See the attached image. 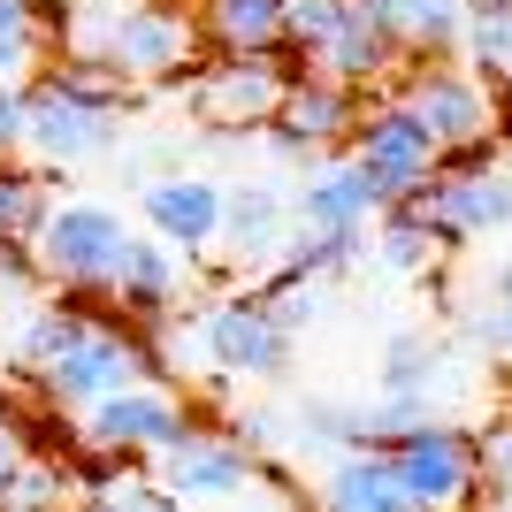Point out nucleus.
Instances as JSON below:
<instances>
[{
    "label": "nucleus",
    "instance_id": "obj_1",
    "mask_svg": "<svg viewBox=\"0 0 512 512\" xmlns=\"http://www.w3.org/2000/svg\"><path fill=\"white\" fill-rule=\"evenodd\" d=\"M123 100H130V85L115 69L62 54L46 77L23 85V153H31L39 169H77V161H92V153L115 138Z\"/></svg>",
    "mask_w": 512,
    "mask_h": 512
},
{
    "label": "nucleus",
    "instance_id": "obj_2",
    "mask_svg": "<svg viewBox=\"0 0 512 512\" xmlns=\"http://www.w3.org/2000/svg\"><path fill=\"white\" fill-rule=\"evenodd\" d=\"M123 253H130V214L115 199H54V214L31 237V268L69 299H107Z\"/></svg>",
    "mask_w": 512,
    "mask_h": 512
},
{
    "label": "nucleus",
    "instance_id": "obj_3",
    "mask_svg": "<svg viewBox=\"0 0 512 512\" xmlns=\"http://www.w3.org/2000/svg\"><path fill=\"white\" fill-rule=\"evenodd\" d=\"M398 100L428 123V138L444 153H490L512 138V107L497 92V77H482L474 62H413L398 77Z\"/></svg>",
    "mask_w": 512,
    "mask_h": 512
},
{
    "label": "nucleus",
    "instance_id": "obj_4",
    "mask_svg": "<svg viewBox=\"0 0 512 512\" xmlns=\"http://www.w3.org/2000/svg\"><path fill=\"white\" fill-rule=\"evenodd\" d=\"M344 153L360 161V176L375 184L383 207H406L428 176L444 169V146L428 138V123L398 100V92H367V100H360V123H352V146H344Z\"/></svg>",
    "mask_w": 512,
    "mask_h": 512
},
{
    "label": "nucleus",
    "instance_id": "obj_5",
    "mask_svg": "<svg viewBox=\"0 0 512 512\" xmlns=\"http://www.w3.org/2000/svg\"><path fill=\"white\" fill-rule=\"evenodd\" d=\"M146 375H153V344L138 337L130 321H100V314H92L85 337L39 375V398L77 421V413H92L100 398H115L123 383H146Z\"/></svg>",
    "mask_w": 512,
    "mask_h": 512
},
{
    "label": "nucleus",
    "instance_id": "obj_6",
    "mask_svg": "<svg viewBox=\"0 0 512 512\" xmlns=\"http://www.w3.org/2000/svg\"><path fill=\"white\" fill-rule=\"evenodd\" d=\"M192 428V406H184V390L169 383H123L115 398H100L92 413H77V444L92 459H115V467H138V459H161Z\"/></svg>",
    "mask_w": 512,
    "mask_h": 512
},
{
    "label": "nucleus",
    "instance_id": "obj_7",
    "mask_svg": "<svg viewBox=\"0 0 512 512\" xmlns=\"http://www.w3.org/2000/svg\"><path fill=\"white\" fill-rule=\"evenodd\" d=\"M199 16L192 8H169V0H138V8H115L100 39V69H115L123 85H161L176 69L199 62Z\"/></svg>",
    "mask_w": 512,
    "mask_h": 512
},
{
    "label": "nucleus",
    "instance_id": "obj_8",
    "mask_svg": "<svg viewBox=\"0 0 512 512\" xmlns=\"http://www.w3.org/2000/svg\"><path fill=\"white\" fill-rule=\"evenodd\" d=\"M146 482L169 505H222V497H245L260 482V451H245L230 428H184L161 459H146Z\"/></svg>",
    "mask_w": 512,
    "mask_h": 512
},
{
    "label": "nucleus",
    "instance_id": "obj_9",
    "mask_svg": "<svg viewBox=\"0 0 512 512\" xmlns=\"http://www.w3.org/2000/svg\"><path fill=\"white\" fill-rule=\"evenodd\" d=\"M299 62L291 54H214L192 77V115L207 130H268Z\"/></svg>",
    "mask_w": 512,
    "mask_h": 512
},
{
    "label": "nucleus",
    "instance_id": "obj_10",
    "mask_svg": "<svg viewBox=\"0 0 512 512\" xmlns=\"http://www.w3.org/2000/svg\"><path fill=\"white\" fill-rule=\"evenodd\" d=\"M390 467L406 482V497L421 512H467L482 497V467H474V436H459L451 421H421L406 436H390Z\"/></svg>",
    "mask_w": 512,
    "mask_h": 512
},
{
    "label": "nucleus",
    "instance_id": "obj_11",
    "mask_svg": "<svg viewBox=\"0 0 512 512\" xmlns=\"http://www.w3.org/2000/svg\"><path fill=\"white\" fill-rule=\"evenodd\" d=\"M199 344H207V367L214 375H237V383H268L291 367V329H283L260 291H237V299H214L199 306Z\"/></svg>",
    "mask_w": 512,
    "mask_h": 512
},
{
    "label": "nucleus",
    "instance_id": "obj_12",
    "mask_svg": "<svg viewBox=\"0 0 512 512\" xmlns=\"http://www.w3.org/2000/svg\"><path fill=\"white\" fill-rule=\"evenodd\" d=\"M360 100H367V92L337 85V77H321V69H299L291 92H283V107H276V123H268V146H276L283 161H314V153L352 146Z\"/></svg>",
    "mask_w": 512,
    "mask_h": 512
},
{
    "label": "nucleus",
    "instance_id": "obj_13",
    "mask_svg": "<svg viewBox=\"0 0 512 512\" xmlns=\"http://www.w3.org/2000/svg\"><path fill=\"white\" fill-rule=\"evenodd\" d=\"M306 69H321V77H337V85H352V92H383V85H398V69H406V54L390 46L383 16H375L367 0H344L337 31L321 39V54H314Z\"/></svg>",
    "mask_w": 512,
    "mask_h": 512
},
{
    "label": "nucleus",
    "instance_id": "obj_14",
    "mask_svg": "<svg viewBox=\"0 0 512 512\" xmlns=\"http://www.w3.org/2000/svg\"><path fill=\"white\" fill-rule=\"evenodd\" d=\"M383 214V199H375V184L360 176V161L352 153H314L299 176V192H291V222L299 230H367Z\"/></svg>",
    "mask_w": 512,
    "mask_h": 512
},
{
    "label": "nucleus",
    "instance_id": "obj_15",
    "mask_svg": "<svg viewBox=\"0 0 512 512\" xmlns=\"http://www.w3.org/2000/svg\"><path fill=\"white\" fill-rule=\"evenodd\" d=\"M138 214H146V237H161L176 253L222 245V184L214 176H153L138 192Z\"/></svg>",
    "mask_w": 512,
    "mask_h": 512
},
{
    "label": "nucleus",
    "instance_id": "obj_16",
    "mask_svg": "<svg viewBox=\"0 0 512 512\" xmlns=\"http://www.w3.org/2000/svg\"><path fill=\"white\" fill-rule=\"evenodd\" d=\"M192 253H176V245H161V237H130L123 268H115V291L107 299L123 306V314L138 321H169L176 306L192 299Z\"/></svg>",
    "mask_w": 512,
    "mask_h": 512
},
{
    "label": "nucleus",
    "instance_id": "obj_17",
    "mask_svg": "<svg viewBox=\"0 0 512 512\" xmlns=\"http://www.w3.org/2000/svg\"><path fill=\"white\" fill-rule=\"evenodd\" d=\"M291 230H299L291 222V192H276V184H222V245H230V260L276 268Z\"/></svg>",
    "mask_w": 512,
    "mask_h": 512
},
{
    "label": "nucleus",
    "instance_id": "obj_18",
    "mask_svg": "<svg viewBox=\"0 0 512 512\" xmlns=\"http://www.w3.org/2000/svg\"><path fill=\"white\" fill-rule=\"evenodd\" d=\"M314 512H421L406 497V482H398V467H390L383 444H360L344 451L337 467L321 474V505Z\"/></svg>",
    "mask_w": 512,
    "mask_h": 512
},
{
    "label": "nucleus",
    "instance_id": "obj_19",
    "mask_svg": "<svg viewBox=\"0 0 512 512\" xmlns=\"http://www.w3.org/2000/svg\"><path fill=\"white\" fill-rule=\"evenodd\" d=\"M375 16H383L390 46L413 62H451L459 39H467V0H367Z\"/></svg>",
    "mask_w": 512,
    "mask_h": 512
},
{
    "label": "nucleus",
    "instance_id": "obj_20",
    "mask_svg": "<svg viewBox=\"0 0 512 512\" xmlns=\"http://www.w3.org/2000/svg\"><path fill=\"white\" fill-rule=\"evenodd\" d=\"M192 16L214 54H283V0H199Z\"/></svg>",
    "mask_w": 512,
    "mask_h": 512
},
{
    "label": "nucleus",
    "instance_id": "obj_21",
    "mask_svg": "<svg viewBox=\"0 0 512 512\" xmlns=\"http://www.w3.org/2000/svg\"><path fill=\"white\" fill-rule=\"evenodd\" d=\"M85 321H92V314H85L77 299H46V306H23V321H16V344H8V360H16L23 375L39 383L46 367L62 360V352H69L77 337H85Z\"/></svg>",
    "mask_w": 512,
    "mask_h": 512
},
{
    "label": "nucleus",
    "instance_id": "obj_22",
    "mask_svg": "<svg viewBox=\"0 0 512 512\" xmlns=\"http://www.w3.org/2000/svg\"><path fill=\"white\" fill-rule=\"evenodd\" d=\"M375 260H383L390 276H428L444 260V237L428 230L413 207H383L375 214Z\"/></svg>",
    "mask_w": 512,
    "mask_h": 512
},
{
    "label": "nucleus",
    "instance_id": "obj_23",
    "mask_svg": "<svg viewBox=\"0 0 512 512\" xmlns=\"http://www.w3.org/2000/svg\"><path fill=\"white\" fill-rule=\"evenodd\" d=\"M46 214H54V184H46L39 169L0 161V245H23V253H31V237H39Z\"/></svg>",
    "mask_w": 512,
    "mask_h": 512
},
{
    "label": "nucleus",
    "instance_id": "obj_24",
    "mask_svg": "<svg viewBox=\"0 0 512 512\" xmlns=\"http://www.w3.org/2000/svg\"><path fill=\"white\" fill-rule=\"evenodd\" d=\"M46 54V0H0V85H31Z\"/></svg>",
    "mask_w": 512,
    "mask_h": 512
},
{
    "label": "nucleus",
    "instance_id": "obj_25",
    "mask_svg": "<svg viewBox=\"0 0 512 512\" xmlns=\"http://www.w3.org/2000/svg\"><path fill=\"white\" fill-rule=\"evenodd\" d=\"M352 260H360V230H291L276 268L283 276H306V283H337Z\"/></svg>",
    "mask_w": 512,
    "mask_h": 512
},
{
    "label": "nucleus",
    "instance_id": "obj_26",
    "mask_svg": "<svg viewBox=\"0 0 512 512\" xmlns=\"http://www.w3.org/2000/svg\"><path fill=\"white\" fill-rule=\"evenodd\" d=\"M459 62H474L482 77H505V62H512V0H467Z\"/></svg>",
    "mask_w": 512,
    "mask_h": 512
},
{
    "label": "nucleus",
    "instance_id": "obj_27",
    "mask_svg": "<svg viewBox=\"0 0 512 512\" xmlns=\"http://www.w3.org/2000/svg\"><path fill=\"white\" fill-rule=\"evenodd\" d=\"M69 497H77L69 467H54V459H23V467H16V482L0 490V512H62Z\"/></svg>",
    "mask_w": 512,
    "mask_h": 512
},
{
    "label": "nucleus",
    "instance_id": "obj_28",
    "mask_svg": "<svg viewBox=\"0 0 512 512\" xmlns=\"http://www.w3.org/2000/svg\"><path fill=\"white\" fill-rule=\"evenodd\" d=\"M467 337L482 344V352H497V360H512V260L490 268V299L467 314Z\"/></svg>",
    "mask_w": 512,
    "mask_h": 512
},
{
    "label": "nucleus",
    "instance_id": "obj_29",
    "mask_svg": "<svg viewBox=\"0 0 512 512\" xmlns=\"http://www.w3.org/2000/svg\"><path fill=\"white\" fill-rule=\"evenodd\" d=\"M337 16H344V0H283V54L306 69L321 54V39L337 31Z\"/></svg>",
    "mask_w": 512,
    "mask_h": 512
},
{
    "label": "nucleus",
    "instance_id": "obj_30",
    "mask_svg": "<svg viewBox=\"0 0 512 512\" xmlns=\"http://www.w3.org/2000/svg\"><path fill=\"white\" fill-rule=\"evenodd\" d=\"M77 512H176L146 474H107V482H77Z\"/></svg>",
    "mask_w": 512,
    "mask_h": 512
},
{
    "label": "nucleus",
    "instance_id": "obj_31",
    "mask_svg": "<svg viewBox=\"0 0 512 512\" xmlns=\"http://www.w3.org/2000/svg\"><path fill=\"white\" fill-rule=\"evenodd\" d=\"M383 390H436V337L398 329L383 352Z\"/></svg>",
    "mask_w": 512,
    "mask_h": 512
},
{
    "label": "nucleus",
    "instance_id": "obj_32",
    "mask_svg": "<svg viewBox=\"0 0 512 512\" xmlns=\"http://www.w3.org/2000/svg\"><path fill=\"white\" fill-rule=\"evenodd\" d=\"M474 467H482V490L512 497V413L497 428H482V444H474Z\"/></svg>",
    "mask_w": 512,
    "mask_h": 512
},
{
    "label": "nucleus",
    "instance_id": "obj_33",
    "mask_svg": "<svg viewBox=\"0 0 512 512\" xmlns=\"http://www.w3.org/2000/svg\"><path fill=\"white\" fill-rule=\"evenodd\" d=\"M31 276H39L31 253H23V245H0V306H16L23 291H31Z\"/></svg>",
    "mask_w": 512,
    "mask_h": 512
},
{
    "label": "nucleus",
    "instance_id": "obj_34",
    "mask_svg": "<svg viewBox=\"0 0 512 512\" xmlns=\"http://www.w3.org/2000/svg\"><path fill=\"white\" fill-rule=\"evenodd\" d=\"M23 459H31V436H23V421H16V413H0V490L16 482V467H23Z\"/></svg>",
    "mask_w": 512,
    "mask_h": 512
},
{
    "label": "nucleus",
    "instance_id": "obj_35",
    "mask_svg": "<svg viewBox=\"0 0 512 512\" xmlns=\"http://www.w3.org/2000/svg\"><path fill=\"white\" fill-rule=\"evenodd\" d=\"M497 92H505V107H512V62H505V77H497Z\"/></svg>",
    "mask_w": 512,
    "mask_h": 512
},
{
    "label": "nucleus",
    "instance_id": "obj_36",
    "mask_svg": "<svg viewBox=\"0 0 512 512\" xmlns=\"http://www.w3.org/2000/svg\"><path fill=\"white\" fill-rule=\"evenodd\" d=\"M467 512H512V497H497V505H467Z\"/></svg>",
    "mask_w": 512,
    "mask_h": 512
}]
</instances>
